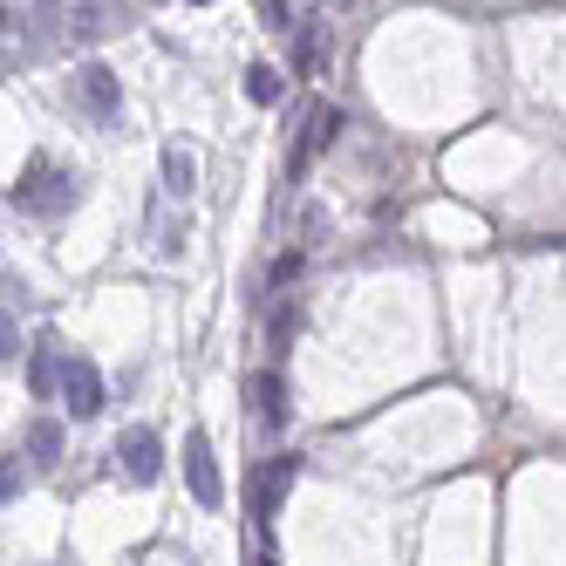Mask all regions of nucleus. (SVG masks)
<instances>
[{
    "label": "nucleus",
    "instance_id": "f257e3e1",
    "mask_svg": "<svg viewBox=\"0 0 566 566\" xmlns=\"http://www.w3.org/2000/svg\"><path fill=\"white\" fill-rule=\"evenodd\" d=\"M185 478L198 491V505H219L226 491H219V464H212V444H205V430H191L185 437Z\"/></svg>",
    "mask_w": 566,
    "mask_h": 566
},
{
    "label": "nucleus",
    "instance_id": "f03ea898",
    "mask_svg": "<svg viewBox=\"0 0 566 566\" xmlns=\"http://www.w3.org/2000/svg\"><path fill=\"white\" fill-rule=\"evenodd\" d=\"M294 478H301V457H294V451H287V457H273V464H266L260 478H253V512L266 519V512L280 505V491L294 485Z\"/></svg>",
    "mask_w": 566,
    "mask_h": 566
},
{
    "label": "nucleus",
    "instance_id": "7ed1b4c3",
    "mask_svg": "<svg viewBox=\"0 0 566 566\" xmlns=\"http://www.w3.org/2000/svg\"><path fill=\"white\" fill-rule=\"evenodd\" d=\"M62 396H69V410H76V416H89L96 403H103V382H96V369H89L82 355L62 362Z\"/></svg>",
    "mask_w": 566,
    "mask_h": 566
},
{
    "label": "nucleus",
    "instance_id": "20e7f679",
    "mask_svg": "<svg viewBox=\"0 0 566 566\" xmlns=\"http://www.w3.org/2000/svg\"><path fill=\"white\" fill-rule=\"evenodd\" d=\"M335 130H341V110H328V103H321V110L307 116V137H301V151H294V171H307V157L328 151V144H335Z\"/></svg>",
    "mask_w": 566,
    "mask_h": 566
},
{
    "label": "nucleus",
    "instance_id": "39448f33",
    "mask_svg": "<svg viewBox=\"0 0 566 566\" xmlns=\"http://www.w3.org/2000/svg\"><path fill=\"white\" fill-rule=\"evenodd\" d=\"M253 396H260V416L280 430V423H287V389H280V376H273V369H260V376H253Z\"/></svg>",
    "mask_w": 566,
    "mask_h": 566
},
{
    "label": "nucleus",
    "instance_id": "423d86ee",
    "mask_svg": "<svg viewBox=\"0 0 566 566\" xmlns=\"http://www.w3.org/2000/svg\"><path fill=\"white\" fill-rule=\"evenodd\" d=\"M123 451H130V478H157V437L151 430H130Z\"/></svg>",
    "mask_w": 566,
    "mask_h": 566
},
{
    "label": "nucleus",
    "instance_id": "0eeeda50",
    "mask_svg": "<svg viewBox=\"0 0 566 566\" xmlns=\"http://www.w3.org/2000/svg\"><path fill=\"white\" fill-rule=\"evenodd\" d=\"M82 96H89V110H116V89L103 69H82Z\"/></svg>",
    "mask_w": 566,
    "mask_h": 566
},
{
    "label": "nucleus",
    "instance_id": "6e6552de",
    "mask_svg": "<svg viewBox=\"0 0 566 566\" xmlns=\"http://www.w3.org/2000/svg\"><path fill=\"white\" fill-rule=\"evenodd\" d=\"M191 178H198V164H191L185 151H164V185H171V191H191Z\"/></svg>",
    "mask_w": 566,
    "mask_h": 566
},
{
    "label": "nucleus",
    "instance_id": "1a4fd4ad",
    "mask_svg": "<svg viewBox=\"0 0 566 566\" xmlns=\"http://www.w3.org/2000/svg\"><path fill=\"white\" fill-rule=\"evenodd\" d=\"M246 89H253V103H273V96H280V82H273V69H253V82H246Z\"/></svg>",
    "mask_w": 566,
    "mask_h": 566
}]
</instances>
